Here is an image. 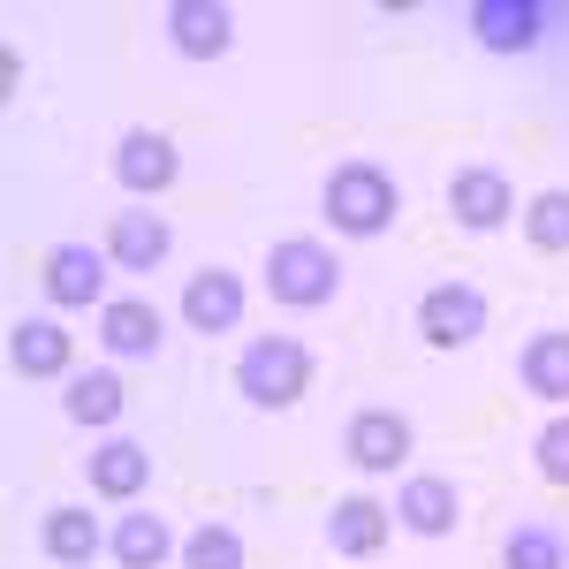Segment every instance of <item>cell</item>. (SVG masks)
I'll use <instances>...</instances> for the list:
<instances>
[{"label":"cell","instance_id":"obj_1","mask_svg":"<svg viewBox=\"0 0 569 569\" xmlns=\"http://www.w3.org/2000/svg\"><path fill=\"white\" fill-rule=\"evenodd\" d=\"M319 213H327V228H342V236H388L395 213H402V190H395L388 168L342 160L327 176V190H319Z\"/></svg>","mask_w":569,"mask_h":569},{"label":"cell","instance_id":"obj_2","mask_svg":"<svg viewBox=\"0 0 569 569\" xmlns=\"http://www.w3.org/2000/svg\"><path fill=\"white\" fill-rule=\"evenodd\" d=\"M335 289H342V259L327 251V243H311V236H281L273 251H266V297L289 311H319L335 305Z\"/></svg>","mask_w":569,"mask_h":569},{"label":"cell","instance_id":"obj_3","mask_svg":"<svg viewBox=\"0 0 569 569\" xmlns=\"http://www.w3.org/2000/svg\"><path fill=\"white\" fill-rule=\"evenodd\" d=\"M236 388H243V402H259V410H289V402H305L311 350L297 342V335H259L251 350L236 357Z\"/></svg>","mask_w":569,"mask_h":569},{"label":"cell","instance_id":"obj_4","mask_svg":"<svg viewBox=\"0 0 569 569\" xmlns=\"http://www.w3.org/2000/svg\"><path fill=\"white\" fill-rule=\"evenodd\" d=\"M486 327H493V305H486L471 281H433L418 297V335L433 350H463V342H479Z\"/></svg>","mask_w":569,"mask_h":569},{"label":"cell","instance_id":"obj_5","mask_svg":"<svg viewBox=\"0 0 569 569\" xmlns=\"http://www.w3.org/2000/svg\"><path fill=\"white\" fill-rule=\"evenodd\" d=\"M509 213H525V198L509 190L501 168H456V176H448V220H456V228L493 236V228H509Z\"/></svg>","mask_w":569,"mask_h":569},{"label":"cell","instance_id":"obj_6","mask_svg":"<svg viewBox=\"0 0 569 569\" xmlns=\"http://www.w3.org/2000/svg\"><path fill=\"white\" fill-rule=\"evenodd\" d=\"M107 273H114V259L107 251H91V243H53L39 266V281H46V297L61 311H84L107 297Z\"/></svg>","mask_w":569,"mask_h":569},{"label":"cell","instance_id":"obj_7","mask_svg":"<svg viewBox=\"0 0 569 569\" xmlns=\"http://www.w3.org/2000/svg\"><path fill=\"white\" fill-rule=\"evenodd\" d=\"M176 176H182L176 137H160V130H130L122 144H114V182H122L130 198H160V190H176Z\"/></svg>","mask_w":569,"mask_h":569},{"label":"cell","instance_id":"obj_8","mask_svg":"<svg viewBox=\"0 0 569 569\" xmlns=\"http://www.w3.org/2000/svg\"><path fill=\"white\" fill-rule=\"evenodd\" d=\"M168 39L182 61H220L236 46V8L228 0H176L168 8Z\"/></svg>","mask_w":569,"mask_h":569},{"label":"cell","instance_id":"obj_9","mask_svg":"<svg viewBox=\"0 0 569 569\" xmlns=\"http://www.w3.org/2000/svg\"><path fill=\"white\" fill-rule=\"evenodd\" d=\"M182 327H198V335L243 327V273H228V266L190 273V281H182Z\"/></svg>","mask_w":569,"mask_h":569},{"label":"cell","instance_id":"obj_10","mask_svg":"<svg viewBox=\"0 0 569 569\" xmlns=\"http://www.w3.org/2000/svg\"><path fill=\"white\" fill-rule=\"evenodd\" d=\"M395 525L418 531V539H448V531L463 525V493L448 479H433V471H418V479H402V493H395Z\"/></svg>","mask_w":569,"mask_h":569},{"label":"cell","instance_id":"obj_11","mask_svg":"<svg viewBox=\"0 0 569 569\" xmlns=\"http://www.w3.org/2000/svg\"><path fill=\"white\" fill-rule=\"evenodd\" d=\"M176 251V228L152 213V206H130V213H114L107 228V259L122 266V273H152V266H168Z\"/></svg>","mask_w":569,"mask_h":569},{"label":"cell","instance_id":"obj_12","mask_svg":"<svg viewBox=\"0 0 569 569\" xmlns=\"http://www.w3.org/2000/svg\"><path fill=\"white\" fill-rule=\"evenodd\" d=\"M342 448H350L357 471H402L410 463V418L402 410H357Z\"/></svg>","mask_w":569,"mask_h":569},{"label":"cell","instance_id":"obj_13","mask_svg":"<svg viewBox=\"0 0 569 569\" xmlns=\"http://www.w3.org/2000/svg\"><path fill=\"white\" fill-rule=\"evenodd\" d=\"M69 357H77V342H69L61 319H16V327H8V365H16L23 380H61Z\"/></svg>","mask_w":569,"mask_h":569},{"label":"cell","instance_id":"obj_14","mask_svg":"<svg viewBox=\"0 0 569 569\" xmlns=\"http://www.w3.org/2000/svg\"><path fill=\"white\" fill-rule=\"evenodd\" d=\"M388 525H395L388 501H372V493H342V501L327 509V547L365 562V555H380V547H388Z\"/></svg>","mask_w":569,"mask_h":569},{"label":"cell","instance_id":"obj_15","mask_svg":"<svg viewBox=\"0 0 569 569\" xmlns=\"http://www.w3.org/2000/svg\"><path fill=\"white\" fill-rule=\"evenodd\" d=\"M471 31H479V46H493V53H525V46H539V31H547V8H539V0H479V8H471Z\"/></svg>","mask_w":569,"mask_h":569},{"label":"cell","instance_id":"obj_16","mask_svg":"<svg viewBox=\"0 0 569 569\" xmlns=\"http://www.w3.org/2000/svg\"><path fill=\"white\" fill-rule=\"evenodd\" d=\"M91 493H107V501H137L144 486H152V456L137 448V440H107V448H91Z\"/></svg>","mask_w":569,"mask_h":569},{"label":"cell","instance_id":"obj_17","mask_svg":"<svg viewBox=\"0 0 569 569\" xmlns=\"http://www.w3.org/2000/svg\"><path fill=\"white\" fill-rule=\"evenodd\" d=\"M517 380H525L539 402H569V327H547V335H531L525 357H517Z\"/></svg>","mask_w":569,"mask_h":569},{"label":"cell","instance_id":"obj_18","mask_svg":"<svg viewBox=\"0 0 569 569\" xmlns=\"http://www.w3.org/2000/svg\"><path fill=\"white\" fill-rule=\"evenodd\" d=\"M160 335H168V327H160V311L137 305V297L99 305V342H107L114 357H152V350H160Z\"/></svg>","mask_w":569,"mask_h":569},{"label":"cell","instance_id":"obj_19","mask_svg":"<svg viewBox=\"0 0 569 569\" xmlns=\"http://www.w3.org/2000/svg\"><path fill=\"white\" fill-rule=\"evenodd\" d=\"M114 562L122 569H168V555H176V531H168V517H152V509H122V525H114Z\"/></svg>","mask_w":569,"mask_h":569},{"label":"cell","instance_id":"obj_20","mask_svg":"<svg viewBox=\"0 0 569 569\" xmlns=\"http://www.w3.org/2000/svg\"><path fill=\"white\" fill-rule=\"evenodd\" d=\"M39 547L61 569H91V555H99L107 539H99V517H91V509H46L39 517Z\"/></svg>","mask_w":569,"mask_h":569},{"label":"cell","instance_id":"obj_21","mask_svg":"<svg viewBox=\"0 0 569 569\" xmlns=\"http://www.w3.org/2000/svg\"><path fill=\"white\" fill-rule=\"evenodd\" d=\"M61 410L99 433V426H114V418L130 410V388H122V372H77V380L61 388Z\"/></svg>","mask_w":569,"mask_h":569},{"label":"cell","instance_id":"obj_22","mask_svg":"<svg viewBox=\"0 0 569 569\" xmlns=\"http://www.w3.org/2000/svg\"><path fill=\"white\" fill-rule=\"evenodd\" d=\"M525 236H531V251H555V259H562L569 251V190L525 198Z\"/></svg>","mask_w":569,"mask_h":569},{"label":"cell","instance_id":"obj_23","mask_svg":"<svg viewBox=\"0 0 569 569\" xmlns=\"http://www.w3.org/2000/svg\"><path fill=\"white\" fill-rule=\"evenodd\" d=\"M182 569H243V531L236 525H198L182 539Z\"/></svg>","mask_w":569,"mask_h":569},{"label":"cell","instance_id":"obj_24","mask_svg":"<svg viewBox=\"0 0 569 569\" xmlns=\"http://www.w3.org/2000/svg\"><path fill=\"white\" fill-rule=\"evenodd\" d=\"M501 569H569V547L539 525H517L501 539Z\"/></svg>","mask_w":569,"mask_h":569},{"label":"cell","instance_id":"obj_25","mask_svg":"<svg viewBox=\"0 0 569 569\" xmlns=\"http://www.w3.org/2000/svg\"><path fill=\"white\" fill-rule=\"evenodd\" d=\"M539 471H547V486H569V418L539 433Z\"/></svg>","mask_w":569,"mask_h":569}]
</instances>
